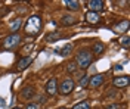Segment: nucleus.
<instances>
[{
    "mask_svg": "<svg viewBox=\"0 0 130 109\" xmlns=\"http://www.w3.org/2000/svg\"><path fill=\"white\" fill-rule=\"evenodd\" d=\"M21 24H22V19H21V18H16L13 22H10V25H9V30L12 31V34H16V31L19 30Z\"/></svg>",
    "mask_w": 130,
    "mask_h": 109,
    "instance_id": "14",
    "label": "nucleus"
},
{
    "mask_svg": "<svg viewBox=\"0 0 130 109\" xmlns=\"http://www.w3.org/2000/svg\"><path fill=\"white\" fill-rule=\"evenodd\" d=\"M59 38H61V33H59V31H53V33H50V34L46 35V40H47L49 43H55V41H58Z\"/></svg>",
    "mask_w": 130,
    "mask_h": 109,
    "instance_id": "15",
    "label": "nucleus"
},
{
    "mask_svg": "<svg viewBox=\"0 0 130 109\" xmlns=\"http://www.w3.org/2000/svg\"><path fill=\"white\" fill-rule=\"evenodd\" d=\"M89 80H90V77L87 75V74H84V75H81L80 81H78V85H80L81 89H86V87L89 85Z\"/></svg>",
    "mask_w": 130,
    "mask_h": 109,
    "instance_id": "19",
    "label": "nucleus"
},
{
    "mask_svg": "<svg viewBox=\"0 0 130 109\" xmlns=\"http://www.w3.org/2000/svg\"><path fill=\"white\" fill-rule=\"evenodd\" d=\"M71 52H73V46H71V44H67V46L62 47L61 50H56V53L58 55H61V56H68Z\"/></svg>",
    "mask_w": 130,
    "mask_h": 109,
    "instance_id": "17",
    "label": "nucleus"
},
{
    "mask_svg": "<svg viewBox=\"0 0 130 109\" xmlns=\"http://www.w3.org/2000/svg\"><path fill=\"white\" fill-rule=\"evenodd\" d=\"M112 84L115 87H118V89H124V87H127L130 84V80L127 75H123V77H115L112 80Z\"/></svg>",
    "mask_w": 130,
    "mask_h": 109,
    "instance_id": "6",
    "label": "nucleus"
},
{
    "mask_svg": "<svg viewBox=\"0 0 130 109\" xmlns=\"http://www.w3.org/2000/svg\"><path fill=\"white\" fill-rule=\"evenodd\" d=\"M64 5L67 6L68 10H74V12H75V10H78V9H80V3H78L77 0H65Z\"/></svg>",
    "mask_w": 130,
    "mask_h": 109,
    "instance_id": "13",
    "label": "nucleus"
},
{
    "mask_svg": "<svg viewBox=\"0 0 130 109\" xmlns=\"http://www.w3.org/2000/svg\"><path fill=\"white\" fill-rule=\"evenodd\" d=\"M44 90H46V93H47L49 96H53V94H56L58 93V80L55 78V77L50 78L47 83H46Z\"/></svg>",
    "mask_w": 130,
    "mask_h": 109,
    "instance_id": "5",
    "label": "nucleus"
},
{
    "mask_svg": "<svg viewBox=\"0 0 130 109\" xmlns=\"http://www.w3.org/2000/svg\"><path fill=\"white\" fill-rule=\"evenodd\" d=\"M67 71H68V72H75V71H77V65H75V62H70L68 67H67Z\"/></svg>",
    "mask_w": 130,
    "mask_h": 109,
    "instance_id": "21",
    "label": "nucleus"
},
{
    "mask_svg": "<svg viewBox=\"0 0 130 109\" xmlns=\"http://www.w3.org/2000/svg\"><path fill=\"white\" fill-rule=\"evenodd\" d=\"M25 109H40V106H39V103H28Z\"/></svg>",
    "mask_w": 130,
    "mask_h": 109,
    "instance_id": "23",
    "label": "nucleus"
},
{
    "mask_svg": "<svg viewBox=\"0 0 130 109\" xmlns=\"http://www.w3.org/2000/svg\"><path fill=\"white\" fill-rule=\"evenodd\" d=\"M13 109H21V108H13Z\"/></svg>",
    "mask_w": 130,
    "mask_h": 109,
    "instance_id": "26",
    "label": "nucleus"
},
{
    "mask_svg": "<svg viewBox=\"0 0 130 109\" xmlns=\"http://www.w3.org/2000/svg\"><path fill=\"white\" fill-rule=\"evenodd\" d=\"M21 94H22V97H25V99H31L32 96H34V89L32 87H25Z\"/></svg>",
    "mask_w": 130,
    "mask_h": 109,
    "instance_id": "18",
    "label": "nucleus"
},
{
    "mask_svg": "<svg viewBox=\"0 0 130 109\" xmlns=\"http://www.w3.org/2000/svg\"><path fill=\"white\" fill-rule=\"evenodd\" d=\"M59 109H67V108H59Z\"/></svg>",
    "mask_w": 130,
    "mask_h": 109,
    "instance_id": "25",
    "label": "nucleus"
},
{
    "mask_svg": "<svg viewBox=\"0 0 130 109\" xmlns=\"http://www.w3.org/2000/svg\"><path fill=\"white\" fill-rule=\"evenodd\" d=\"M93 62V55L90 53L89 50H80L77 53V58H75V65L77 68H81V69H86L89 68Z\"/></svg>",
    "mask_w": 130,
    "mask_h": 109,
    "instance_id": "2",
    "label": "nucleus"
},
{
    "mask_svg": "<svg viewBox=\"0 0 130 109\" xmlns=\"http://www.w3.org/2000/svg\"><path fill=\"white\" fill-rule=\"evenodd\" d=\"M121 46L124 47V49H129V46H130V38L129 37H124L121 40Z\"/></svg>",
    "mask_w": 130,
    "mask_h": 109,
    "instance_id": "22",
    "label": "nucleus"
},
{
    "mask_svg": "<svg viewBox=\"0 0 130 109\" xmlns=\"http://www.w3.org/2000/svg\"><path fill=\"white\" fill-rule=\"evenodd\" d=\"M104 50H105V44H104V43L96 41L95 44H93V53L101 55V53H104Z\"/></svg>",
    "mask_w": 130,
    "mask_h": 109,
    "instance_id": "16",
    "label": "nucleus"
},
{
    "mask_svg": "<svg viewBox=\"0 0 130 109\" xmlns=\"http://www.w3.org/2000/svg\"><path fill=\"white\" fill-rule=\"evenodd\" d=\"M74 87H75L74 80L73 78H67V80H64V81L61 83V85L58 87V92L61 93V94H64V96H67V94H70V93L74 90Z\"/></svg>",
    "mask_w": 130,
    "mask_h": 109,
    "instance_id": "3",
    "label": "nucleus"
},
{
    "mask_svg": "<svg viewBox=\"0 0 130 109\" xmlns=\"http://www.w3.org/2000/svg\"><path fill=\"white\" fill-rule=\"evenodd\" d=\"M73 109H90V105H89V102H80V103H77L75 106H74Z\"/></svg>",
    "mask_w": 130,
    "mask_h": 109,
    "instance_id": "20",
    "label": "nucleus"
},
{
    "mask_svg": "<svg viewBox=\"0 0 130 109\" xmlns=\"http://www.w3.org/2000/svg\"><path fill=\"white\" fill-rule=\"evenodd\" d=\"M104 2L102 0H90V2H87V6H89V9L92 10V12H96V13H99L101 10H104Z\"/></svg>",
    "mask_w": 130,
    "mask_h": 109,
    "instance_id": "7",
    "label": "nucleus"
},
{
    "mask_svg": "<svg viewBox=\"0 0 130 109\" xmlns=\"http://www.w3.org/2000/svg\"><path fill=\"white\" fill-rule=\"evenodd\" d=\"M41 25H43V22H41V18L39 15H32V16L28 18V21L25 22V34L27 35H37V34L40 33L41 30Z\"/></svg>",
    "mask_w": 130,
    "mask_h": 109,
    "instance_id": "1",
    "label": "nucleus"
},
{
    "mask_svg": "<svg viewBox=\"0 0 130 109\" xmlns=\"http://www.w3.org/2000/svg\"><path fill=\"white\" fill-rule=\"evenodd\" d=\"M102 83H104V75H102V74H96V75L90 77V80H89V85L92 87V89L101 87Z\"/></svg>",
    "mask_w": 130,
    "mask_h": 109,
    "instance_id": "8",
    "label": "nucleus"
},
{
    "mask_svg": "<svg viewBox=\"0 0 130 109\" xmlns=\"http://www.w3.org/2000/svg\"><path fill=\"white\" fill-rule=\"evenodd\" d=\"M84 19H86L89 24H99V22H101V16H99V13L92 12V10H89V12L84 15Z\"/></svg>",
    "mask_w": 130,
    "mask_h": 109,
    "instance_id": "10",
    "label": "nucleus"
},
{
    "mask_svg": "<svg viewBox=\"0 0 130 109\" xmlns=\"http://www.w3.org/2000/svg\"><path fill=\"white\" fill-rule=\"evenodd\" d=\"M106 109H118V105H111V106H108Z\"/></svg>",
    "mask_w": 130,
    "mask_h": 109,
    "instance_id": "24",
    "label": "nucleus"
},
{
    "mask_svg": "<svg viewBox=\"0 0 130 109\" xmlns=\"http://www.w3.org/2000/svg\"><path fill=\"white\" fill-rule=\"evenodd\" d=\"M61 24L65 25V27L74 25V24H77V18H74L73 15H62V18H61Z\"/></svg>",
    "mask_w": 130,
    "mask_h": 109,
    "instance_id": "12",
    "label": "nucleus"
},
{
    "mask_svg": "<svg viewBox=\"0 0 130 109\" xmlns=\"http://www.w3.org/2000/svg\"><path fill=\"white\" fill-rule=\"evenodd\" d=\"M31 62H32L31 56H25V58H22L21 60H18V63H16V69H18V71H24L25 68H28L30 65H31Z\"/></svg>",
    "mask_w": 130,
    "mask_h": 109,
    "instance_id": "9",
    "label": "nucleus"
},
{
    "mask_svg": "<svg viewBox=\"0 0 130 109\" xmlns=\"http://www.w3.org/2000/svg\"><path fill=\"white\" fill-rule=\"evenodd\" d=\"M129 27H130V22L127 19H124V21L118 22L117 25L114 27V31H115V33H126V31L129 30Z\"/></svg>",
    "mask_w": 130,
    "mask_h": 109,
    "instance_id": "11",
    "label": "nucleus"
},
{
    "mask_svg": "<svg viewBox=\"0 0 130 109\" xmlns=\"http://www.w3.org/2000/svg\"><path fill=\"white\" fill-rule=\"evenodd\" d=\"M19 43H21V35H19V34H10V35H8V37L5 38L3 47H5V49H13V47H16Z\"/></svg>",
    "mask_w": 130,
    "mask_h": 109,
    "instance_id": "4",
    "label": "nucleus"
}]
</instances>
